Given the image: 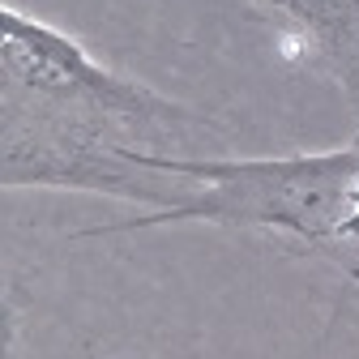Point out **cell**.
Segmentation results:
<instances>
[{"label": "cell", "instance_id": "6da1fadb", "mask_svg": "<svg viewBox=\"0 0 359 359\" xmlns=\"http://www.w3.org/2000/svg\"><path fill=\"white\" fill-rule=\"evenodd\" d=\"M0 180L5 189H86L171 210L189 180L137 167L120 150L201 124L150 86L95 60L65 30L5 5L0 13Z\"/></svg>", "mask_w": 359, "mask_h": 359}, {"label": "cell", "instance_id": "7a4b0ae2", "mask_svg": "<svg viewBox=\"0 0 359 359\" xmlns=\"http://www.w3.org/2000/svg\"><path fill=\"white\" fill-rule=\"evenodd\" d=\"M120 154L137 167L184 175L193 189L171 210L81 227L73 240H103L180 222L291 236L312 248L359 240V137L338 150L283 158H175L146 146H124Z\"/></svg>", "mask_w": 359, "mask_h": 359}, {"label": "cell", "instance_id": "3957f363", "mask_svg": "<svg viewBox=\"0 0 359 359\" xmlns=\"http://www.w3.org/2000/svg\"><path fill=\"white\" fill-rule=\"evenodd\" d=\"M359 111V0H261Z\"/></svg>", "mask_w": 359, "mask_h": 359}]
</instances>
